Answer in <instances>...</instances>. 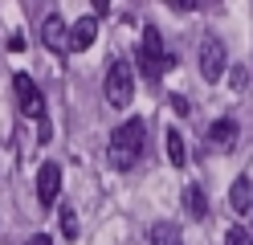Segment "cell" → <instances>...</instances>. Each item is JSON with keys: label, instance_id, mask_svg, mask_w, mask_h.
Instances as JSON below:
<instances>
[{"label": "cell", "instance_id": "cell-1", "mask_svg": "<svg viewBox=\"0 0 253 245\" xmlns=\"http://www.w3.org/2000/svg\"><path fill=\"white\" fill-rule=\"evenodd\" d=\"M143 143H147V123L139 119V114H135V119H126V123H119L115 131H110V143H106L110 168H119V172L135 168L139 155H143Z\"/></svg>", "mask_w": 253, "mask_h": 245}, {"label": "cell", "instance_id": "cell-2", "mask_svg": "<svg viewBox=\"0 0 253 245\" xmlns=\"http://www.w3.org/2000/svg\"><path fill=\"white\" fill-rule=\"evenodd\" d=\"M135 61H139V74H143L147 82H160L164 70H171V61H176V57L164 49V37H160V29H155V25L143 29V45H139Z\"/></svg>", "mask_w": 253, "mask_h": 245}, {"label": "cell", "instance_id": "cell-3", "mask_svg": "<svg viewBox=\"0 0 253 245\" xmlns=\"http://www.w3.org/2000/svg\"><path fill=\"white\" fill-rule=\"evenodd\" d=\"M102 94H106L110 106H126L135 98V70H131V61H126V57L110 61V70L102 78Z\"/></svg>", "mask_w": 253, "mask_h": 245}, {"label": "cell", "instance_id": "cell-4", "mask_svg": "<svg viewBox=\"0 0 253 245\" xmlns=\"http://www.w3.org/2000/svg\"><path fill=\"white\" fill-rule=\"evenodd\" d=\"M12 90H17V98H21L25 119H33V123L41 127V123H45V94L37 90V82L29 78V74H17V78H12Z\"/></svg>", "mask_w": 253, "mask_h": 245}, {"label": "cell", "instance_id": "cell-5", "mask_svg": "<svg viewBox=\"0 0 253 245\" xmlns=\"http://www.w3.org/2000/svg\"><path fill=\"white\" fill-rule=\"evenodd\" d=\"M225 65H229L225 45H220L216 37H204V41H200V78H204V82H220Z\"/></svg>", "mask_w": 253, "mask_h": 245}, {"label": "cell", "instance_id": "cell-6", "mask_svg": "<svg viewBox=\"0 0 253 245\" xmlns=\"http://www.w3.org/2000/svg\"><path fill=\"white\" fill-rule=\"evenodd\" d=\"M41 41H45V49H53V53H66V49H70V25H66V16H45Z\"/></svg>", "mask_w": 253, "mask_h": 245}, {"label": "cell", "instance_id": "cell-7", "mask_svg": "<svg viewBox=\"0 0 253 245\" xmlns=\"http://www.w3.org/2000/svg\"><path fill=\"white\" fill-rule=\"evenodd\" d=\"M57 192H61V168L57 163H41V172H37V200L49 208L57 200Z\"/></svg>", "mask_w": 253, "mask_h": 245}, {"label": "cell", "instance_id": "cell-8", "mask_svg": "<svg viewBox=\"0 0 253 245\" xmlns=\"http://www.w3.org/2000/svg\"><path fill=\"white\" fill-rule=\"evenodd\" d=\"M94 37H98V16H78V21L70 25V53H78V49H90Z\"/></svg>", "mask_w": 253, "mask_h": 245}, {"label": "cell", "instance_id": "cell-9", "mask_svg": "<svg viewBox=\"0 0 253 245\" xmlns=\"http://www.w3.org/2000/svg\"><path fill=\"white\" fill-rule=\"evenodd\" d=\"M229 208H233V212H253V180H249V176L233 180V188H229Z\"/></svg>", "mask_w": 253, "mask_h": 245}, {"label": "cell", "instance_id": "cell-10", "mask_svg": "<svg viewBox=\"0 0 253 245\" xmlns=\"http://www.w3.org/2000/svg\"><path fill=\"white\" fill-rule=\"evenodd\" d=\"M237 135H241V131H237L233 119H216V123L209 127V143H212V147H233Z\"/></svg>", "mask_w": 253, "mask_h": 245}, {"label": "cell", "instance_id": "cell-11", "mask_svg": "<svg viewBox=\"0 0 253 245\" xmlns=\"http://www.w3.org/2000/svg\"><path fill=\"white\" fill-rule=\"evenodd\" d=\"M147 237H151V245H184V237H180V229L171 225V221H155Z\"/></svg>", "mask_w": 253, "mask_h": 245}, {"label": "cell", "instance_id": "cell-12", "mask_svg": "<svg viewBox=\"0 0 253 245\" xmlns=\"http://www.w3.org/2000/svg\"><path fill=\"white\" fill-rule=\"evenodd\" d=\"M184 208L192 212L196 221H200V217H209V196H204L196 184H188V188H184Z\"/></svg>", "mask_w": 253, "mask_h": 245}, {"label": "cell", "instance_id": "cell-13", "mask_svg": "<svg viewBox=\"0 0 253 245\" xmlns=\"http://www.w3.org/2000/svg\"><path fill=\"white\" fill-rule=\"evenodd\" d=\"M164 147H168V159L171 163H176V168H184V139H180V131H168V135H164Z\"/></svg>", "mask_w": 253, "mask_h": 245}, {"label": "cell", "instance_id": "cell-14", "mask_svg": "<svg viewBox=\"0 0 253 245\" xmlns=\"http://www.w3.org/2000/svg\"><path fill=\"white\" fill-rule=\"evenodd\" d=\"M225 245H253V237L245 233L241 225H229V233H225Z\"/></svg>", "mask_w": 253, "mask_h": 245}, {"label": "cell", "instance_id": "cell-15", "mask_svg": "<svg viewBox=\"0 0 253 245\" xmlns=\"http://www.w3.org/2000/svg\"><path fill=\"white\" fill-rule=\"evenodd\" d=\"M61 233H66L70 241L78 237V217H74V212H70V208H66V212H61Z\"/></svg>", "mask_w": 253, "mask_h": 245}, {"label": "cell", "instance_id": "cell-16", "mask_svg": "<svg viewBox=\"0 0 253 245\" xmlns=\"http://www.w3.org/2000/svg\"><path fill=\"white\" fill-rule=\"evenodd\" d=\"M171 8H176V12H196L200 4H196V0H171Z\"/></svg>", "mask_w": 253, "mask_h": 245}, {"label": "cell", "instance_id": "cell-17", "mask_svg": "<svg viewBox=\"0 0 253 245\" xmlns=\"http://www.w3.org/2000/svg\"><path fill=\"white\" fill-rule=\"evenodd\" d=\"M168 102H171V110H180V114H188V102H184V98H180V94H171V98H168Z\"/></svg>", "mask_w": 253, "mask_h": 245}, {"label": "cell", "instance_id": "cell-18", "mask_svg": "<svg viewBox=\"0 0 253 245\" xmlns=\"http://www.w3.org/2000/svg\"><path fill=\"white\" fill-rule=\"evenodd\" d=\"M25 245H53V241H49V237H45V233H37V237H29Z\"/></svg>", "mask_w": 253, "mask_h": 245}]
</instances>
